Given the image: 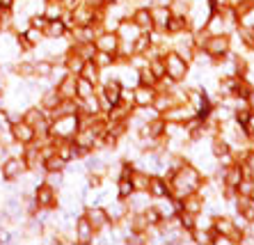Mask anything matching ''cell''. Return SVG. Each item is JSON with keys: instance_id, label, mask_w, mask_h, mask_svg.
<instances>
[{"instance_id": "cell-1", "label": "cell", "mask_w": 254, "mask_h": 245, "mask_svg": "<svg viewBox=\"0 0 254 245\" xmlns=\"http://www.w3.org/2000/svg\"><path fill=\"white\" fill-rule=\"evenodd\" d=\"M130 190H133V185H130L128 181H122V195H128Z\"/></svg>"}, {"instance_id": "cell-2", "label": "cell", "mask_w": 254, "mask_h": 245, "mask_svg": "<svg viewBox=\"0 0 254 245\" xmlns=\"http://www.w3.org/2000/svg\"><path fill=\"white\" fill-rule=\"evenodd\" d=\"M60 32H62V25H60V23L51 25V35H60Z\"/></svg>"}]
</instances>
